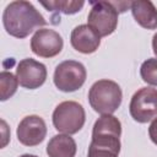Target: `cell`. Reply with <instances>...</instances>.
Instances as JSON below:
<instances>
[{
  "mask_svg": "<svg viewBox=\"0 0 157 157\" xmlns=\"http://www.w3.org/2000/svg\"><path fill=\"white\" fill-rule=\"evenodd\" d=\"M2 25L5 31L15 38H26L36 28H42L47 25L45 18L26 0L10 2L2 12Z\"/></svg>",
  "mask_w": 157,
  "mask_h": 157,
  "instance_id": "6da1fadb",
  "label": "cell"
},
{
  "mask_svg": "<svg viewBox=\"0 0 157 157\" xmlns=\"http://www.w3.org/2000/svg\"><path fill=\"white\" fill-rule=\"evenodd\" d=\"M123 92L120 86L112 80H98L88 91V102L99 114H113L121 104Z\"/></svg>",
  "mask_w": 157,
  "mask_h": 157,
  "instance_id": "7a4b0ae2",
  "label": "cell"
},
{
  "mask_svg": "<svg viewBox=\"0 0 157 157\" xmlns=\"http://www.w3.org/2000/svg\"><path fill=\"white\" fill-rule=\"evenodd\" d=\"M52 119L54 128L59 132L72 135L83 128L86 121V113L78 102L64 101L55 107Z\"/></svg>",
  "mask_w": 157,
  "mask_h": 157,
  "instance_id": "3957f363",
  "label": "cell"
},
{
  "mask_svg": "<svg viewBox=\"0 0 157 157\" xmlns=\"http://www.w3.org/2000/svg\"><path fill=\"white\" fill-rule=\"evenodd\" d=\"M92 7L87 16V25L99 36L112 34L118 26L119 12L112 1H92Z\"/></svg>",
  "mask_w": 157,
  "mask_h": 157,
  "instance_id": "277c9868",
  "label": "cell"
},
{
  "mask_svg": "<svg viewBox=\"0 0 157 157\" xmlns=\"http://www.w3.org/2000/svg\"><path fill=\"white\" fill-rule=\"evenodd\" d=\"M87 72L83 64L76 60L60 63L54 71V85L63 92H74L81 88L86 81Z\"/></svg>",
  "mask_w": 157,
  "mask_h": 157,
  "instance_id": "5b68a950",
  "label": "cell"
},
{
  "mask_svg": "<svg viewBox=\"0 0 157 157\" xmlns=\"http://www.w3.org/2000/svg\"><path fill=\"white\" fill-rule=\"evenodd\" d=\"M129 112L131 118L141 124L157 118V90L153 87H142L137 90L130 101Z\"/></svg>",
  "mask_w": 157,
  "mask_h": 157,
  "instance_id": "8992f818",
  "label": "cell"
},
{
  "mask_svg": "<svg viewBox=\"0 0 157 157\" xmlns=\"http://www.w3.org/2000/svg\"><path fill=\"white\" fill-rule=\"evenodd\" d=\"M63 37L50 28L37 29L31 38V49L40 58H53L63 50Z\"/></svg>",
  "mask_w": 157,
  "mask_h": 157,
  "instance_id": "52a82bcc",
  "label": "cell"
},
{
  "mask_svg": "<svg viewBox=\"0 0 157 157\" xmlns=\"http://www.w3.org/2000/svg\"><path fill=\"white\" fill-rule=\"evenodd\" d=\"M16 77L20 86L27 90L39 88L47 80V67L44 64L32 59H22L17 64Z\"/></svg>",
  "mask_w": 157,
  "mask_h": 157,
  "instance_id": "ba28073f",
  "label": "cell"
},
{
  "mask_svg": "<svg viewBox=\"0 0 157 157\" xmlns=\"http://www.w3.org/2000/svg\"><path fill=\"white\" fill-rule=\"evenodd\" d=\"M16 135L22 145L37 146L45 139V121L39 115H27L20 121L16 130Z\"/></svg>",
  "mask_w": 157,
  "mask_h": 157,
  "instance_id": "9c48e42d",
  "label": "cell"
},
{
  "mask_svg": "<svg viewBox=\"0 0 157 157\" xmlns=\"http://www.w3.org/2000/svg\"><path fill=\"white\" fill-rule=\"evenodd\" d=\"M120 135H121L120 120L112 114H103L96 120L93 125L91 141L120 146Z\"/></svg>",
  "mask_w": 157,
  "mask_h": 157,
  "instance_id": "30bf717a",
  "label": "cell"
},
{
  "mask_svg": "<svg viewBox=\"0 0 157 157\" xmlns=\"http://www.w3.org/2000/svg\"><path fill=\"white\" fill-rule=\"evenodd\" d=\"M70 43L75 50L82 54H92L101 45V37L88 26H76L70 36Z\"/></svg>",
  "mask_w": 157,
  "mask_h": 157,
  "instance_id": "8fae6325",
  "label": "cell"
},
{
  "mask_svg": "<svg viewBox=\"0 0 157 157\" xmlns=\"http://www.w3.org/2000/svg\"><path fill=\"white\" fill-rule=\"evenodd\" d=\"M131 13L135 21L146 29L157 28V9L150 0H136L131 1Z\"/></svg>",
  "mask_w": 157,
  "mask_h": 157,
  "instance_id": "7c38bea8",
  "label": "cell"
},
{
  "mask_svg": "<svg viewBox=\"0 0 157 157\" xmlns=\"http://www.w3.org/2000/svg\"><path fill=\"white\" fill-rule=\"evenodd\" d=\"M76 150L77 146L75 140L66 134L54 135L47 145V153L49 157H75Z\"/></svg>",
  "mask_w": 157,
  "mask_h": 157,
  "instance_id": "4fadbf2b",
  "label": "cell"
},
{
  "mask_svg": "<svg viewBox=\"0 0 157 157\" xmlns=\"http://www.w3.org/2000/svg\"><path fill=\"white\" fill-rule=\"evenodd\" d=\"M40 5L44 6L48 11H59L65 15H74L78 12L83 5V0H56V1H40Z\"/></svg>",
  "mask_w": 157,
  "mask_h": 157,
  "instance_id": "5bb4252c",
  "label": "cell"
},
{
  "mask_svg": "<svg viewBox=\"0 0 157 157\" xmlns=\"http://www.w3.org/2000/svg\"><path fill=\"white\" fill-rule=\"evenodd\" d=\"M18 87L17 77L10 71H1L0 74V101L5 102L10 97H12Z\"/></svg>",
  "mask_w": 157,
  "mask_h": 157,
  "instance_id": "9a60e30c",
  "label": "cell"
},
{
  "mask_svg": "<svg viewBox=\"0 0 157 157\" xmlns=\"http://www.w3.org/2000/svg\"><path fill=\"white\" fill-rule=\"evenodd\" d=\"M120 152V146L110 145V144H103V142H96L91 141L88 146L87 157H118Z\"/></svg>",
  "mask_w": 157,
  "mask_h": 157,
  "instance_id": "2e32d148",
  "label": "cell"
},
{
  "mask_svg": "<svg viewBox=\"0 0 157 157\" xmlns=\"http://www.w3.org/2000/svg\"><path fill=\"white\" fill-rule=\"evenodd\" d=\"M140 75L146 83L157 86V58H150L145 60L141 64Z\"/></svg>",
  "mask_w": 157,
  "mask_h": 157,
  "instance_id": "e0dca14e",
  "label": "cell"
},
{
  "mask_svg": "<svg viewBox=\"0 0 157 157\" xmlns=\"http://www.w3.org/2000/svg\"><path fill=\"white\" fill-rule=\"evenodd\" d=\"M148 136L151 139V141L157 145V118L155 120H152L151 125L148 126Z\"/></svg>",
  "mask_w": 157,
  "mask_h": 157,
  "instance_id": "ac0fdd59",
  "label": "cell"
},
{
  "mask_svg": "<svg viewBox=\"0 0 157 157\" xmlns=\"http://www.w3.org/2000/svg\"><path fill=\"white\" fill-rule=\"evenodd\" d=\"M152 49H153L155 55L157 56V33H155L152 37Z\"/></svg>",
  "mask_w": 157,
  "mask_h": 157,
  "instance_id": "d6986e66",
  "label": "cell"
},
{
  "mask_svg": "<svg viewBox=\"0 0 157 157\" xmlns=\"http://www.w3.org/2000/svg\"><path fill=\"white\" fill-rule=\"evenodd\" d=\"M20 157H38V156H36V155H29V153H25V155H22V156H20Z\"/></svg>",
  "mask_w": 157,
  "mask_h": 157,
  "instance_id": "ffe728a7",
  "label": "cell"
}]
</instances>
